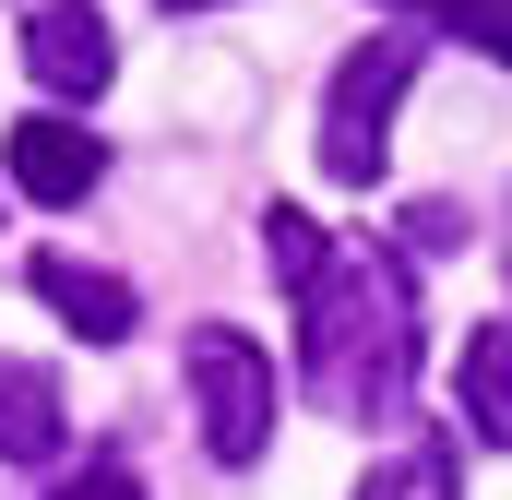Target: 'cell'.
<instances>
[{"instance_id":"obj_11","label":"cell","mask_w":512,"mask_h":500,"mask_svg":"<svg viewBox=\"0 0 512 500\" xmlns=\"http://www.w3.org/2000/svg\"><path fill=\"white\" fill-rule=\"evenodd\" d=\"M48 500H143V477L131 465H84V477H60Z\"/></svg>"},{"instance_id":"obj_3","label":"cell","mask_w":512,"mask_h":500,"mask_svg":"<svg viewBox=\"0 0 512 500\" xmlns=\"http://www.w3.org/2000/svg\"><path fill=\"white\" fill-rule=\"evenodd\" d=\"M179 381H191V417H203V453L215 465H262L274 453V358L239 322H191Z\"/></svg>"},{"instance_id":"obj_9","label":"cell","mask_w":512,"mask_h":500,"mask_svg":"<svg viewBox=\"0 0 512 500\" xmlns=\"http://www.w3.org/2000/svg\"><path fill=\"white\" fill-rule=\"evenodd\" d=\"M453 393H465V429H477L489 453H512V322H477V334H465Z\"/></svg>"},{"instance_id":"obj_14","label":"cell","mask_w":512,"mask_h":500,"mask_svg":"<svg viewBox=\"0 0 512 500\" xmlns=\"http://www.w3.org/2000/svg\"><path fill=\"white\" fill-rule=\"evenodd\" d=\"M501 262H512V215H501Z\"/></svg>"},{"instance_id":"obj_4","label":"cell","mask_w":512,"mask_h":500,"mask_svg":"<svg viewBox=\"0 0 512 500\" xmlns=\"http://www.w3.org/2000/svg\"><path fill=\"white\" fill-rule=\"evenodd\" d=\"M0 167H12V191H24V203L72 215V203L108 179V143H96L84 120H60V108H36V120H12V131H0Z\"/></svg>"},{"instance_id":"obj_6","label":"cell","mask_w":512,"mask_h":500,"mask_svg":"<svg viewBox=\"0 0 512 500\" xmlns=\"http://www.w3.org/2000/svg\"><path fill=\"white\" fill-rule=\"evenodd\" d=\"M84 346H120V334H143V298H131L120 274H96V262H72V250H36V274H24Z\"/></svg>"},{"instance_id":"obj_10","label":"cell","mask_w":512,"mask_h":500,"mask_svg":"<svg viewBox=\"0 0 512 500\" xmlns=\"http://www.w3.org/2000/svg\"><path fill=\"white\" fill-rule=\"evenodd\" d=\"M393 12H417V24H441V36H465V48H489L512 72V0H393Z\"/></svg>"},{"instance_id":"obj_5","label":"cell","mask_w":512,"mask_h":500,"mask_svg":"<svg viewBox=\"0 0 512 500\" xmlns=\"http://www.w3.org/2000/svg\"><path fill=\"white\" fill-rule=\"evenodd\" d=\"M24 72L48 84V96H108V72H120V48H108V12L96 0H24Z\"/></svg>"},{"instance_id":"obj_2","label":"cell","mask_w":512,"mask_h":500,"mask_svg":"<svg viewBox=\"0 0 512 500\" xmlns=\"http://www.w3.org/2000/svg\"><path fill=\"white\" fill-rule=\"evenodd\" d=\"M417 36H370V48H346V72L322 84V179L334 191H370L393 155V108H405V84H417Z\"/></svg>"},{"instance_id":"obj_12","label":"cell","mask_w":512,"mask_h":500,"mask_svg":"<svg viewBox=\"0 0 512 500\" xmlns=\"http://www.w3.org/2000/svg\"><path fill=\"white\" fill-rule=\"evenodd\" d=\"M405 239H417V250H465V239H453V203H417V215H405Z\"/></svg>"},{"instance_id":"obj_13","label":"cell","mask_w":512,"mask_h":500,"mask_svg":"<svg viewBox=\"0 0 512 500\" xmlns=\"http://www.w3.org/2000/svg\"><path fill=\"white\" fill-rule=\"evenodd\" d=\"M167 12H227V0H167Z\"/></svg>"},{"instance_id":"obj_8","label":"cell","mask_w":512,"mask_h":500,"mask_svg":"<svg viewBox=\"0 0 512 500\" xmlns=\"http://www.w3.org/2000/svg\"><path fill=\"white\" fill-rule=\"evenodd\" d=\"M358 500H465V453H453V429H405L382 465L358 477Z\"/></svg>"},{"instance_id":"obj_7","label":"cell","mask_w":512,"mask_h":500,"mask_svg":"<svg viewBox=\"0 0 512 500\" xmlns=\"http://www.w3.org/2000/svg\"><path fill=\"white\" fill-rule=\"evenodd\" d=\"M60 441H72L60 370H36V358H0V465H48Z\"/></svg>"},{"instance_id":"obj_1","label":"cell","mask_w":512,"mask_h":500,"mask_svg":"<svg viewBox=\"0 0 512 500\" xmlns=\"http://www.w3.org/2000/svg\"><path fill=\"white\" fill-rule=\"evenodd\" d=\"M262 262L298 298V381H310V405L346 417V429L405 417V393H417V274H405V250L322 239L298 203H274L262 215Z\"/></svg>"}]
</instances>
